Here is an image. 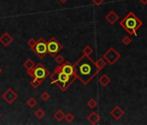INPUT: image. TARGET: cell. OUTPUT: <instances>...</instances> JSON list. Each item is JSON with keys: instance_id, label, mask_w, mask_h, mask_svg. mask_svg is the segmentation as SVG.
<instances>
[{"instance_id": "cell-1", "label": "cell", "mask_w": 147, "mask_h": 125, "mask_svg": "<svg viewBox=\"0 0 147 125\" xmlns=\"http://www.w3.org/2000/svg\"><path fill=\"white\" fill-rule=\"evenodd\" d=\"M73 66L76 78L84 85H88L99 73L95 62L86 55L82 56Z\"/></svg>"}, {"instance_id": "cell-2", "label": "cell", "mask_w": 147, "mask_h": 125, "mask_svg": "<svg viewBox=\"0 0 147 125\" xmlns=\"http://www.w3.org/2000/svg\"><path fill=\"white\" fill-rule=\"evenodd\" d=\"M119 25L129 34L135 37L138 36V30L143 25V22L132 12H130L120 22Z\"/></svg>"}, {"instance_id": "cell-3", "label": "cell", "mask_w": 147, "mask_h": 125, "mask_svg": "<svg viewBox=\"0 0 147 125\" xmlns=\"http://www.w3.org/2000/svg\"><path fill=\"white\" fill-rule=\"evenodd\" d=\"M59 71H58V76H57V79L55 81V83L54 84H55L57 87H59V89L62 91L67 90L71 85L76 80V77H69L67 74L63 73L61 71V67L60 65L58 66Z\"/></svg>"}, {"instance_id": "cell-4", "label": "cell", "mask_w": 147, "mask_h": 125, "mask_svg": "<svg viewBox=\"0 0 147 125\" xmlns=\"http://www.w3.org/2000/svg\"><path fill=\"white\" fill-rule=\"evenodd\" d=\"M27 75H29L30 77H36L43 81L49 76V71L42 64L38 62L32 70L27 71Z\"/></svg>"}, {"instance_id": "cell-5", "label": "cell", "mask_w": 147, "mask_h": 125, "mask_svg": "<svg viewBox=\"0 0 147 125\" xmlns=\"http://www.w3.org/2000/svg\"><path fill=\"white\" fill-rule=\"evenodd\" d=\"M63 49L62 44L56 40L54 37H52L48 42H47V50H48V53L52 56L55 57L61 50Z\"/></svg>"}, {"instance_id": "cell-6", "label": "cell", "mask_w": 147, "mask_h": 125, "mask_svg": "<svg viewBox=\"0 0 147 125\" xmlns=\"http://www.w3.org/2000/svg\"><path fill=\"white\" fill-rule=\"evenodd\" d=\"M32 50L34 53L36 54V56L40 59H42L48 54L47 42L42 37H40L38 40H36V43L35 47L32 49Z\"/></svg>"}, {"instance_id": "cell-7", "label": "cell", "mask_w": 147, "mask_h": 125, "mask_svg": "<svg viewBox=\"0 0 147 125\" xmlns=\"http://www.w3.org/2000/svg\"><path fill=\"white\" fill-rule=\"evenodd\" d=\"M102 57L106 60V62L108 65H113L115 62L120 58V54L113 47H111L103 54Z\"/></svg>"}, {"instance_id": "cell-8", "label": "cell", "mask_w": 147, "mask_h": 125, "mask_svg": "<svg viewBox=\"0 0 147 125\" xmlns=\"http://www.w3.org/2000/svg\"><path fill=\"white\" fill-rule=\"evenodd\" d=\"M2 98L4 99V101H5L8 104H12L15 100H17L18 98V95L14 91L13 89L9 88L8 90H6L3 94H2Z\"/></svg>"}, {"instance_id": "cell-9", "label": "cell", "mask_w": 147, "mask_h": 125, "mask_svg": "<svg viewBox=\"0 0 147 125\" xmlns=\"http://www.w3.org/2000/svg\"><path fill=\"white\" fill-rule=\"evenodd\" d=\"M60 67H61V71L63 73L67 74L69 77H76L74 66H73V65H71V62L69 61H64L61 65H60Z\"/></svg>"}, {"instance_id": "cell-10", "label": "cell", "mask_w": 147, "mask_h": 125, "mask_svg": "<svg viewBox=\"0 0 147 125\" xmlns=\"http://www.w3.org/2000/svg\"><path fill=\"white\" fill-rule=\"evenodd\" d=\"M13 37H11V35L8 32H5L2 34V36L0 37V43L3 44L5 47H8L9 45L11 44V43L13 42Z\"/></svg>"}, {"instance_id": "cell-11", "label": "cell", "mask_w": 147, "mask_h": 125, "mask_svg": "<svg viewBox=\"0 0 147 125\" xmlns=\"http://www.w3.org/2000/svg\"><path fill=\"white\" fill-rule=\"evenodd\" d=\"M110 115L115 119V120H119L124 115H125V111L119 107V106H115L110 112Z\"/></svg>"}, {"instance_id": "cell-12", "label": "cell", "mask_w": 147, "mask_h": 125, "mask_svg": "<svg viewBox=\"0 0 147 125\" xmlns=\"http://www.w3.org/2000/svg\"><path fill=\"white\" fill-rule=\"evenodd\" d=\"M105 19H106L110 24H114L119 19V16L114 11H111V12H109L106 15Z\"/></svg>"}, {"instance_id": "cell-13", "label": "cell", "mask_w": 147, "mask_h": 125, "mask_svg": "<svg viewBox=\"0 0 147 125\" xmlns=\"http://www.w3.org/2000/svg\"><path fill=\"white\" fill-rule=\"evenodd\" d=\"M87 119H88V121L91 124L96 125V124L99 123V122H100V115L97 114V112H94H94H91V113L88 115Z\"/></svg>"}, {"instance_id": "cell-14", "label": "cell", "mask_w": 147, "mask_h": 125, "mask_svg": "<svg viewBox=\"0 0 147 125\" xmlns=\"http://www.w3.org/2000/svg\"><path fill=\"white\" fill-rule=\"evenodd\" d=\"M100 84H101L103 87L107 86L110 83H111V78L107 75V74H103L102 76H100L98 79Z\"/></svg>"}, {"instance_id": "cell-15", "label": "cell", "mask_w": 147, "mask_h": 125, "mask_svg": "<svg viewBox=\"0 0 147 125\" xmlns=\"http://www.w3.org/2000/svg\"><path fill=\"white\" fill-rule=\"evenodd\" d=\"M23 65H24V67L27 71H30V70H32V69L35 67L36 65H35L34 61H33L31 58H28L27 60H25V61L24 62Z\"/></svg>"}, {"instance_id": "cell-16", "label": "cell", "mask_w": 147, "mask_h": 125, "mask_svg": "<svg viewBox=\"0 0 147 125\" xmlns=\"http://www.w3.org/2000/svg\"><path fill=\"white\" fill-rule=\"evenodd\" d=\"M53 117L57 121V122H61L63 119H64V117H65V113L61 110V109H57L55 113H54V115H53Z\"/></svg>"}, {"instance_id": "cell-17", "label": "cell", "mask_w": 147, "mask_h": 125, "mask_svg": "<svg viewBox=\"0 0 147 125\" xmlns=\"http://www.w3.org/2000/svg\"><path fill=\"white\" fill-rule=\"evenodd\" d=\"M107 64V62H106V60L103 58V57H100L96 62H95V65H96V67L98 69V71L100 72L105 66Z\"/></svg>"}, {"instance_id": "cell-18", "label": "cell", "mask_w": 147, "mask_h": 125, "mask_svg": "<svg viewBox=\"0 0 147 125\" xmlns=\"http://www.w3.org/2000/svg\"><path fill=\"white\" fill-rule=\"evenodd\" d=\"M42 80H41V79H39V78H36V77H34L31 81H30V85H31V87H33L34 89H38L39 87H40V85L42 84Z\"/></svg>"}, {"instance_id": "cell-19", "label": "cell", "mask_w": 147, "mask_h": 125, "mask_svg": "<svg viewBox=\"0 0 147 125\" xmlns=\"http://www.w3.org/2000/svg\"><path fill=\"white\" fill-rule=\"evenodd\" d=\"M34 115H35L37 119L41 120V119H42V118L46 115V112H45L42 109H37L35 111Z\"/></svg>"}, {"instance_id": "cell-20", "label": "cell", "mask_w": 147, "mask_h": 125, "mask_svg": "<svg viewBox=\"0 0 147 125\" xmlns=\"http://www.w3.org/2000/svg\"><path fill=\"white\" fill-rule=\"evenodd\" d=\"M87 105L89 109H94L97 106H98V102L94 99V98H91L88 101Z\"/></svg>"}, {"instance_id": "cell-21", "label": "cell", "mask_w": 147, "mask_h": 125, "mask_svg": "<svg viewBox=\"0 0 147 125\" xmlns=\"http://www.w3.org/2000/svg\"><path fill=\"white\" fill-rule=\"evenodd\" d=\"M94 52V50H93V48L90 46V45H86L83 49H82V53H83V55H86V56H91V54Z\"/></svg>"}, {"instance_id": "cell-22", "label": "cell", "mask_w": 147, "mask_h": 125, "mask_svg": "<svg viewBox=\"0 0 147 125\" xmlns=\"http://www.w3.org/2000/svg\"><path fill=\"white\" fill-rule=\"evenodd\" d=\"M27 105L30 107V108H35L36 105H37V101H36V99L35 98V97H30V98H29V100L27 101Z\"/></svg>"}, {"instance_id": "cell-23", "label": "cell", "mask_w": 147, "mask_h": 125, "mask_svg": "<svg viewBox=\"0 0 147 125\" xmlns=\"http://www.w3.org/2000/svg\"><path fill=\"white\" fill-rule=\"evenodd\" d=\"M64 119L67 121V122L70 123V122H72L74 120H75V115H74V114H73V113L68 112V113L65 114V117H64Z\"/></svg>"}, {"instance_id": "cell-24", "label": "cell", "mask_w": 147, "mask_h": 125, "mask_svg": "<svg viewBox=\"0 0 147 125\" xmlns=\"http://www.w3.org/2000/svg\"><path fill=\"white\" fill-rule=\"evenodd\" d=\"M55 62H56V64H58L59 65H61L62 62L65 61V59H64L63 56H61V55H58V54L55 56Z\"/></svg>"}, {"instance_id": "cell-25", "label": "cell", "mask_w": 147, "mask_h": 125, "mask_svg": "<svg viewBox=\"0 0 147 125\" xmlns=\"http://www.w3.org/2000/svg\"><path fill=\"white\" fill-rule=\"evenodd\" d=\"M40 97H41V99L43 101V102H47V101H49V98H50V95L48 93V92H43V93H42L41 94V96H40Z\"/></svg>"}, {"instance_id": "cell-26", "label": "cell", "mask_w": 147, "mask_h": 125, "mask_svg": "<svg viewBox=\"0 0 147 125\" xmlns=\"http://www.w3.org/2000/svg\"><path fill=\"white\" fill-rule=\"evenodd\" d=\"M122 43L125 44V45H129L131 43V38L129 37V36H125L123 38H122Z\"/></svg>"}, {"instance_id": "cell-27", "label": "cell", "mask_w": 147, "mask_h": 125, "mask_svg": "<svg viewBox=\"0 0 147 125\" xmlns=\"http://www.w3.org/2000/svg\"><path fill=\"white\" fill-rule=\"evenodd\" d=\"M36 43V40L35 38H30V39H29L28 42H27V45L30 46V47L31 48V50L35 47Z\"/></svg>"}, {"instance_id": "cell-28", "label": "cell", "mask_w": 147, "mask_h": 125, "mask_svg": "<svg viewBox=\"0 0 147 125\" xmlns=\"http://www.w3.org/2000/svg\"><path fill=\"white\" fill-rule=\"evenodd\" d=\"M92 2H93L94 5H95L97 6H100L105 2V0H92Z\"/></svg>"}, {"instance_id": "cell-29", "label": "cell", "mask_w": 147, "mask_h": 125, "mask_svg": "<svg viewBox=\"0 0 147 125\" xmlns=\"http://www.w3.org/2000/svg\"><path fill=\"white\" fill-rule=\"evenodd\" d=\"M139 1H140V3L143 4L144 5H147V0H139Z\"/></svg>"}, {"instance_id": "cell-30", "label": "cell", "mask_w": 147, "mask_h": 125, "mask_svg": "<svg viewBox=\"0 0 147 125\" xmlns=\"http://www.w3.org/2000/svg\"><path fill=\"white\" fill-rule=\"evenodd\" d=\"M59 1L61 2V3H62V4H65V3H67L68 0H59Z\"/></svg>"}, {"instance_id": "cell-31", "label": "cell", "mask_w": 147, "mask_h": 125, "mask_svg": "<svg viewBox=\"0 0 147 125\" xmlns=\"http://www.w3.org/2000/svg\"><path fill=\"white\" fill-rule=\"evenodd\" d=\"M3 73V69L1 68V67H0V75H1Z\"/></svg>"}, {"instance_id": "cell-32", "label": "cell", "mask_w": 147, "mask_h": 125, "mask_svg": "<svg viewBox=\"0 0 147 125\" xmlns=\"http://www.w3.org/2000/svg\"><path fill=\"white\" fill-rule=\"evenodd\" d=\"M1 116H2V115H1V113H0V118H1Z\"/></svg>"}]
</instances>
